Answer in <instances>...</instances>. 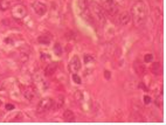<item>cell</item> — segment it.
Returning <instances> with one entry per match:
<instances>
[{
	"label": "cell",
	"mask_w": 166,
	"mask_h": 125,
	"mask_svg": "<svg viewBox=\"0 0 166 125\" xmlns=\"http://www.w3.org/2000/svg\"><path fill=\"white\" fill-rule=\"evenodd\" d=\"M80 69H81V61H80V58H79V56L75 55L74 58H71V61H70V63H69V70H70V73L76 74Z\"/></svg>",
	"instance_id": "8"
},
{
	"label": "cell",
	"mask_w": 166,
	"mask_h": 125,
	"mask_svg": "<svg viewBox=\"0 0 166 125\" xmlns=\"http://www.w3.org/2000/svg\"><path fill=\"white\" fill-rule=\"evenodd\" d=\"M73 81L75 82L76 84H81L82 83V80H81V77L77 75V74H73Z\"/></svg>",
	"instance_id": "20"
},
{
	"label": "cell",
	"mask_w": 166,
	"mask_h": 125,
	"mask_svg": "<svg viewBox=\"0 0 166 125\" xmlns=\"http://www.w3.org/2000/svg\"><path fill=\"white\" fill-rule=\"evenodd\" d=\"M130 20H131V16H130V13H128V12H122L117 15V24L121 26L128 25Z\"/></svg>",
	"instance_id": "9"
},
{
	"label": "cell",
	"mask_w": 166,
	"mask_h": 125,
	"mask_svg": "<svg viewBox=\"0 0 166 125\" xmlns=\"http://www.w3.org/2000/svg\"><path fill=\"white\" fill-rule=\"evenodd\" d=\"M36 95H38V91H36V89L32 87V85H28L23 90V96H25V98L27 101H33V99L36 97Z\"/></svg>",
	"instance_id": "7"
},
{
	"label": "cell",
	"mask_w": 166,
	"mask_h": 125,
	"mask_svg": "<svg viewBox=\"0 0 166 125\" xmlns=\"http://www.w3.org/2000/svg\"><path fill=\"white\" fill-rule=\"evenodd\" d=\"M14 109V105L13 104H6V110H13Z\"/></svg>",
	"instance_id": "26"
},
{
	"label": "cell",
	"mask_w": 166,
	"mask_h": 125,
	"mask_svg": "<svg viewBox=\"0 0 166 125\" xmlns=\"http://www.w3.org/2000/svg\"><path fill=\"white\" fill-rule=\"evenodd\" d=\"M63 119L68 123H73L75 120V115L71 110H66L63 112Z\"/></svg>",
	"instance_id": "13"
},
{
	"label": "cell",
	"mask_w": 166,
	"mask_h": 125,
	"mask_svg": "<svg viewBox=\"0 0 166 125\" xmlns=\"http://www.w3.org/2000/svg\"><path fill=\"white\" fill-rule=\"evenodd\" d=\"M88 8H89L91 18H94L95 22L98 24V26H104V24H105V12L103 10V6L97 4L96 1H92L88 5Z\"/></svg>",
	"instance_id": "2"
},
{
	"label": "cell",
	"mask_w": 166,
	"mask_h": 125,
	"mask_svg": "<svg viewBox=\"0 0 166 125\" xmlns=\"http://www.w3.org/2000/svg\"><path fill=\"white\" fill-rule=\"evenodd\" d=\"M79 7H80L81 13L88 10V1L87 0H79Z\"/></svg>",
	"instance_id": "16"
},
{
	"label": "cell",
	"mask_w": 166,
	"mask_h": 125,
	"mask_svg": "<svg viewBox=\"0 0 166 125\" xmlns=\"http://www.w3.org/2000/svg\"><path fill=\"white\" fill-rule=\"evenodd\" d=\"M33 10L35 12V14H38L39 16H42L47 12V6L45 5L43 2H41V1H35L33 4Z\"/></svg>",
	"instance_id": "6"
},
{
	"label": "cell",
	"mask_w": 166,
	"mask_h": 125,
	"mask_svg": "<svg viewBox=\"0 0 166 125\" xmlns=\"http://www.w3.org/2000/svg\"><path fill=\"white\" fill-rule=\"evenodd\" d=\"M155 105H157V106H159V108L163 105V97H161V96H160V98H159V97H157V98H155Z\"/></svg>",
	"instance_id": "22"
},
{
	"label": "cell",
	"mask_w": 166,
	"mask_h": 125,
	"mask_svg": "<svg viewBox=\"0 0 166 125\" xmlns=\"http://www.w3.org/2000/svg\"><path fill=\"white\" fill-rule=\"evenodd\" d=\"M152 60H153V55H152V54H146L144 56V61L146 63L152 62Z\"/></svg>",
	"instance_id": "21"
},
{
	"label": "cell",
	"mask_w": 166,
	"mask_h": 125,
	"mask_svg": "<svg viewBox=\"0 0 166 125\" xmlns=\"http://www.w3.org/2000/svg\"><path fill=\"white\" fill-rule=\"evenodd\" d=\"M139 88L144 89L145 91H147V88H146V87H145V84H144V83H140V84H139Z\"/></svg>",
	"instance_id": "27"
},
{
	"label": "cell",
	"mask_w": 166,
	"mask_h": 125,
	"mask_svg": "<svg viewBox=\"0 0 166 125\" xmlns=\"http://www.w3.org/2000/svg\"><path fill=\"white\" fill-rule=\"evenodd\" d=\"M83 61H84V64H89V63L94 62L95 58H94V56L90 55V54H86V55L83 56Z\"/></svg>",
	"instance_id": "17"
},
{
	"label": "cell",
	"mask_w": 166,
	"mask_h": 125,
	"mask_svg": "<svg viewBox=\"0 0 166 125\" xmlns=\"http://www.w3.org/2000/svg\"><path fill=\"white\" fill-rule=\"evenodd\" d=\"M52 41V35L49 33H46V34H42L38 37V42L41 43V45H49Z\"/></svg>",
	"instance_id": "12"
},
{
	"label": "cell",
	"mask_w": 166,
	"mask_h": 125,
	"mask_svg": "<svg viewBox=\"0 0 166 125\" xmlns=\"http://www.w3.org/2000/svg\"><path fill=\"white\" fill-rule=\"evenodd\" d=\"M54 105H55V108H56V109H60V108L63 105V97H62V96H60L59 101H57V102H54Z\"/></svg>",
	"instance_id": "19"
},
{
	"label": "cell",
	"mask_w": 166,
	"mask_h": 125,
	"mask_svg": "<svg viewBox=\"0 0 166 125\" xmlns=\"http://www.w3.org/2000/svg\"><path fill=\"white\" fill-rule=\"evenodd\" d=\"M11 13H12L13 19H15V20H22V19L27 15L26 6L22 5V4H18V5L13 6Z\"/></svg>",
	"instance_id": "3"
},
{
	"label": "cell",
	"mask_w": 166,
	"mask_h": 125,
	"mask_svg": "<svg viewBox=\"0 0 166 125\" xmlns=\"http://www.w3.org/2000/svg\"><path fill=\"white\" fill-rule=\"evenodd\" d=\"M152 73L155 74V76H159L161 74V66L159 62H155L152 64Z\"/></svg>",
	"instance_id": "15"
},
{
	"label": "cell",
	"mask_w": 166,
	"mask_h": 125,
	"mask_svg": "<svg viewBox=\"0 0 166 125\" xmlns=\"http://www.w3.org/2000/svg\"><path fill=\"white\" fill-rule=\"evenodd\" d=\"M41 60H42V61L50 60V55H49V54H45V53H42V54H41Z\"/></svg>",
	"instance_id": "23"
},
{
	"label": "cell",
	"mask_w": 166,
	"mask_h": 125,
	"mask_svg": "<svg viewBox=\"0 0 166 125\" xmlns=\"http://www.w3.org/2000/svg\"><path fill=\"white\" fill-rule=\"evenodd\" d=\"M134 71L137 73V75L139 76H144L145 75V66L140 61H134Z\"/></svg>",
	"instance_id": "10"
},
{
	"label": "cell",
	"mask_w": 166,
	"mask_h": 125,
	"mask_svg": "<svg viewBox=\"0 0 166 125\" xmlns=\"http://www.w3.org/2000/svg\"><path fill=\"white\" fill-rule=\"evenodd\" d=\"M103 10L107 12L109 15L115 16L118 12V5L116 4L115 0H105L104 5H103Z\"/></svg>",
	"instance_id": "5"
},
{
	"label": "cell",
	"mask_w": 166,
	"mask_h": 125,
	"mask_svg": "<svg viewBox=\"0 0 166 125\" xmlns=\"http://www.w3.org/2000/svg\"><path fill=\"white\" fill-rule=\"evenodd\" d=\"M56 70H57V63L56 62L49 63L48 66L46 67V69H45V75L46 76H52Z\"/></svg>",
	"instance_id": "11"
},
{
	"label": "cell",
	"mask_w": 166,
	"mask_h": 125,
	"mask_svg": "<svg viewBox=\"0 0 166 125\" xmlns=\"http://www.w3.org/2000/svg\"><path fill=\"white\" fill-rule=\"evenodd\" d=\"M54 53H55L57 56H61V55H62V47H61L60 43H55V46H54Z\"/></svg>",
	"instance_id": "18"
},
{
	"label": "cell",
	"mask_w": 166,
	"mask_h": 125,
	"mask_svg": "<svg viewBox=\"0 0 166 125\" xmlns=\"http://www.w3.org/2000/svg\"><path fill=\"white\" fill-rule=\"evenodd\" d=\"M12 1L13 0H0V10L1 11H7L12 6Z\"/></svg>",
	"instance_id": "14"
},
{
	"label": "cell",
	"mask_w": 166,
	"mask_h": 125,
	"mask_svg": "<svg viewBox=\"0 0 166 125\" xmlns=\"http://www.w3.org/2000/svg\"><path fill=\"white\" fill-rule=\"evenodd\" d=\"M130 16L136 27H143L146 22L147 10L143 1H136L130 11Z\"/></svg>",
	"instance_id": "1"
},
{
	"label": "cell",
	"mask_w": 166,
	"mask_h": 125,
	"mask_svg": "<svg viewBox=\"0 0 166 125\" xmlns=\"http://www.w3.org/2000/svg\"><path fill=\"white\" fill-rule=\"evenodd\" d=\"M104 76H105L107 80H109V78L111 77V73H110L109 70H105V71H104Z\"/></svg>",
	"instance_id": "25"
},
{
	"label": "cell",
	"mask_w": 166,
	"mask_h": 125,
	"mask_svg": "<svg viewBox=\"0 0 166 125\" xmlns=\"http://www.w3.org/2000/svg\"><path fill=\"white\" fill-rule=\"evenodd\" d=\"M54 106V101L49 97H46V98H42L40 101V103L38 104V114L42 115L45 112H47L49 110L52 109Z\"/></svg>",
	"instance_id": "4"
},
{
	"label": "cell",
	"mask_w": 166,
	"mask_h": 125,
	"mask_svg": "<svg viewBox=\"0 0 166 125\" xmlns=\"http://www.w3.org/2000/svg\"><path fill=\"white\" fill-rule=\"evenodd\" d=\"M144 103H145V104H150V103H151V97H150V96H147V95H146V96H144Z\"/></svg>",
	"instance_id": "24"
}]
</instances>
